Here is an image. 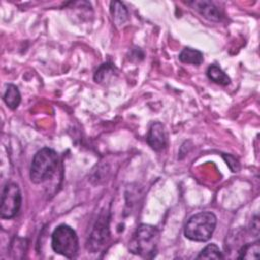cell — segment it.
I'll use <instances>...</instances> for the list:
<instances>
[{"label": "cell", "mask_w": 260, "mask_h": 260, "mask_svg": "<svg viewBox=\"0 0 260 260\" xmlns=\"http://www.w3.org/2000/svg\"><path fill=\"white\" fill-rule=\"evenodd\" d=\"M147 143L155 151H159L167 146V133L165 127L159 122H154L151 124L147 134Z\"/></svg>", "instance_id": "obj_8"}, {"label": "cell", "mask_w": 260, "mask_h": 260, "mask_svg": "<svg viewBox=\"0 0 260 260\" xmlns=\"http://www.w3.org/2000/svg\"><path fill=\"white\" fill-rule=\"evenodd\" d=\"M52 249L69 259L74 258L78 252V238L75 231L67 224H60L52 234Z\"/></svg>", "instance_id": "obj_4"}, {"label": "cell", "mask_w": 260, "mask_h": 260, "mask_svg": "<svg viewBox=\"0 0 260 260\" xmlns=\"http://www.w3.org/2000/svg\"><path fill=\"white\" fill-rule=\"evenodd\" d=\"M59 164V156L57 152L51 148L45 147L39 150L30 165L29 177L32 183L41 184L51 179L56 171Z\"/></svg>", "instance_id": "obj_2"}, {"label": "cell", "mask_w": 260, "mask_h": 260, "mask_svg": "<svg viewBox=\"0 0 260 260\" xmlns=\"http://www.w3.org/2000/svg\"><path fill=\"white\" fill-rule=\"evenodd\" d=\"M111 12L117 23H124L128 18V11L125 5L119 1L111 3Z\"/></svg>", "instance_id": "obj_13"}, {"label": "cell", "mask_w": 260, "mask_h": 260, "mask_svg": "<svg viewBox=\"0 0 260 260\" xmlns=\"http://www.w3.org/2000/svg\"><path fill=\"white\" fill-rule=\"evenodd\" d=\"M21 206V193L14 183H7L2 190L0 202V216L3 219L13 218Z\"/></svg>", "instance_id": "obj_5"}, {"label": "cell", "mask_w": 260, "mask_h": 260, "mask_svg": "<svg viewBox=\"0 0 260 260\" xmlns=\"http://www.w3.org/2000/svg\"><path fill=\"white\" fill-rule=\"evenodd\" d=\"M216 226V216L209 211L194 214L187 221L184 235L187 239L195 242H206L211 237Z\"/></svg>", "instance_id": "obj_3"}, {"label": "cell", "mask_w": 260, "mask_h": 260, "mask_svg": "<svg viewBox=\"0 0 260 260\" xmlns=\"http://www.w3.org/2000/svg\"><path fill=\"white\" fill-rule=\"evenodd\" d=\"M109 235L110 234H109L108 216L106 214H103L99 217L92 230V233L89 237V240L87 242L88 250H90L92 253L98 252L108 242Z\"/></svg>", "instance_id": "obj_6"}, {"label": "cell", "mask_w": 260, "mask_h": 260, "mask_svg": "<svg viewBox=\"0 0 260 260\" xmlns=\"http://www.w3.org/2000/svg\"><path fill=\"white\" fill-rule=\"evenodd\" d=\"M159 241L158 230L150 224L141 223L133 234L129 250L131 253L142 258H153L157 251Z\"/></svg>", "instance_id": "obj_1"}, {"label": "cell", "mask_w": 260, "mask_h": 260, "mask_svg": "<svg viewBox=\"0 0 260 260\" xmlns=\"http://www.w3.org/2000/svg\"><path fill=\"white\" fill-rule=\"evenodd\" d=\"M3 100L8 108H10L11 110H15L19 106L21 101V95L17 86H15L14 84H8L3 94Z\"/></svg>", "instance_id": "obj_9"}, {"label": "cell", "mask_w": 260, "mask_h": 260, "mask_svg": "<svg viewBox=\"0 0 260 260\" xmlns=\"http://www.w3.org/2000/svg\"><path fill=\"white\" fill-rule=\"evenodd\" d=\"M206 74L211 81L217 84L228 85L231 83V78L228 76V74L224 73V71H222V69L216 65H210L207 68Z\"/></svg>", "instance_id": "obj_11"}, {"label": "cell", "mask_w": 260, "mask_h": 260, "mask_svg": "<svg viewBox=\"0 0 260 260\" xmlns=\"http://www.w3.org/2000/svg\"><path fill=\"white\" fill-rule=\"evenodd\" d=\"M194 10L200 13L204 18L211 21H219L222 18V13L213 2L207 0H195L187 3Z\"/></svg>", "instance_id": "obj_7"}, {"label": "cell", "mask_w": 260, "mask_h": 260, "mask_svg": "<svg viewBox=\"0 0 260 260\" xmlns=\"http://www.w3.org/2000/svg\"><path fill=\"white\" fill-rule=\"evenodd\" d=\"M113 72H114V67L112 66V64H109V63L103 64V65L95 71L94 80H95L96 82L105 81L107 73H113Z\"/></svg>", "instance_id": "obj_15"}, {"label": "cell", "mask_w": 260, "mask_h": 260, "mask_svg": "<svg viewBox=\"0 0 260 260\" xmlns=\"http://www.w3.org/2000/svg\"><path fill=\"white\" fill-rule=\"evenodd\" d=\"M260 253L259 241L244 245L239 251V259H258Z\"/></svg>", "instance_id": "obj_12"}, {"label": "cell", "mask_w": 260, "mask_h": 260, "mask_svg": "<svg viewBox=\"0 0 260 260\" xmlns=\"http://www.w3.org/2000/svg\"><path fill=\"white\" fill-rule=\"evenodd\" d=\"M222 253L215 244H209L201 250L197 259H222Z\"/></svg>", "instance_id": "obj_14"}, {"label": "cell", "mask_w": 260, "mask_h": 260, "mask_svg": "<svg viewBox=\"0 0 260 260\" xmlns=\"http://www.w3.org/2000/svg\"><path fill=\"white\" fill-rule=\"evenodd\" d=\"M179 59L183 63L199 65L203 62V55L200 51L192 49V48H185L179 55Z\"/></svg>", "instance_id": "obj_10"}]
</instances>
